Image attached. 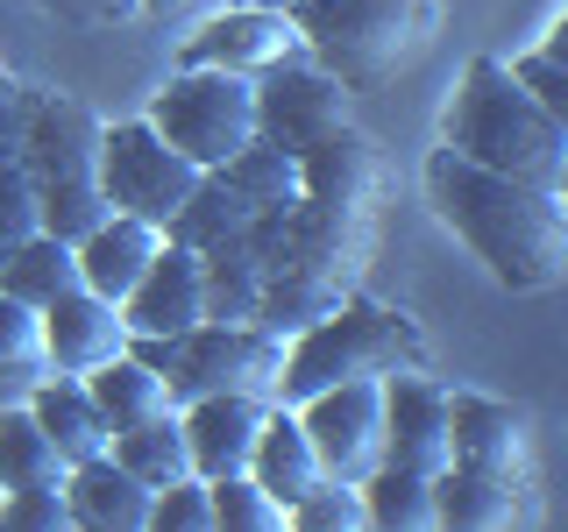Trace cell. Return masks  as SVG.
Masks as SVG:
<instances>
[{
  "label": "cell",
  "mask_w": 568,
  "mask_h": 532,
  "mask_svg": "<svg viewBox=\"0 0 568 532\" xmlns=\"http://www.w3.org/2000/svg\"><path fill=\"white\" fill-rule=\"evenodd\" d=\"M242 8H298V0H242Z\"/></svg>",
  "instance_id": "ab89813d"
},
{
  "label": "cell",
  "mask_w": 568,
  "mask_h": 532,
  "mask_svg": "<svg viewBox=\"0 0 568 532\" xmlns=\"http://www.w3.org/2000/svg\"><path fill=\"white\" fill-rule=\"evenodd\" d=\"M135 8H156V14H171V8H178V0H135Z\"/></svg>",
  "instance_id": "60d3db41"
},
{
  "label": "cell",
  "mask_w": 568,
  "mask_h": 532,
  "mask_svg": "<svg viewBox=\"0 0 568 532\" xmlns=\"http://www.w3.org/2000/svg\"><path fill=\"white\" fill-rule=\"evenodd\" d=\"M248 85H256V135L277 142V150H292V156L313 150L320 135L348 129V85L320 64L284 58L271 71H256Z\"/></svg>",
  "instance_id": "30bf717a"
},
{
  "label": "cell",
  "mask_w": 568,
  "mask_h": 532,
  "mask_svg": "<svg viewBox=\"0 0 568 532\" xmlns=\"http://www.w3.org/2000/svg\"><path fill=\"white\" fill-rule=\"evenodd\" d=\"M106 454H114L142 490H164V483H178V475H192V454H185V426H178V412L142 419V426H129V433H114V448H106Z\"/></svg>",
  "instance_id": "4316f807"
},
{
  "label": "cell",
  "mask_w": 568,
  "mask_h": 532,
  "mask_svg": "<svg viewBox=\"0 0 568 532\" xmlns=\"http://www.w3.org/2000/svg\"><path fill=\"white\" fill-rule=\"evenodd\" d=\"M511 79H519L532 100H547L555 114H568V64H561V29H555V43H540V50H526V58H511Z\"/></svg>",
  "instance_id": "8d00e7d4"
},
{
  "label": "cell",
  "mask_w": 568,
  "mask_h": 532,
  "mask_svg": "<svg viewBox=\"0 0 568 532\" xmlns=\"http://www.w3.org/2000/svg\"><path fill=\"white\" fill-rule=\"evenodd\" d=\"M384 461L413 475H440L448 469V390L426 369L384 377Z\"/></svg>",
  "instance_id": "7c38bea8"
},
{
  "label": "cell",
  "mask_w": 568,
  "mask_h": 532,
  "mask_svg": "<svg viewBox=\"0 0 568 532\" xmlns=\"http://www.w3.org/2000/svg\"><path fill=\"white\" fill-rule=\"evenodd\" d=\"M448 461L490 475H526V419L505 398H476V390H448Z\"/></svg>",
  "instance_id": "e0dca14e"
},
{
  "label": "cell",
  "mask_w": 568,
  "mask_h": 532,
  "mask_svg": "<svg viewBox=\"0 0 568 532\" xmlns=\"http://www.w3.org/2000/svg\"><path fill=\"white\" fill-rule=\"evenodd\" d=\"M129 348V327H121V306L100 291H64L43 306V355L58 377H93L100 362H114V355Z\"/></svg>",
  "instance_id": "2e32d148"
},
{
  "label": "cell",
  "mask_w": 568,
  "mask_h": 532,
  "mask_svg": "<svg viewBox=\"0 0 568 532\" xmlns=\"http://www.w3.org/2000/svg\"><path fill=\"white\" fill-rule=\"evenodd\" d=\"M200 277H206V319H227V327L256 319V306H263V263L248 256L242 235L200 248Z\"/></svg>",
  "instance_id": "484cf974"
},
{
  "label": "cell",
  "mask_w": 568,
  "mask_h": 532,
  "mask_svg": "<svg viewBox=\"0 0 568 532\" xmlns=\"http://www.w3.org/2000/svg\"><path fill=\"white\" fill-rule=\"evenodd\" d=\"M206 497H213V532H284V504L256 475H221V483H206Z\"/></svg>",
  "instance_id": "4dcf8cb0"
},
{
  "label": "cell",
  "mask_w": 568,
  "mask_h": 532,
  "mask_svg": "<svg viewBox=\"0 0 568 532\" xmlns=\"http://www.w3.org/2000/svg\"><path fill=\"white\" fill-rule=\"evenodd\" d=\"M284 14H292L298 43L313 50V64L334 71L348 93L419 64L440 29V0H298Z\"/></svg>",
  "instance_id": "277c9868"
},
{
  "label": "cell",
  "mask_w": 568,
  "mask_h": 532,
  "mask_svg": "<svg viewBox=\"0 0 568 532\" xmlns=\"http://www.w3.org/2000/svg\"><path fill=\"white\" fill-rule=\"evenodd\" d=\"M142 121H150V129L164 135L192 171H221L235 150L256 142V85H248L242 71L178 64Z\"/></svg>",
  "instance_id": "52a82bcc"
},
{
  "label": "cell",
  "mask_w": 568,
  "mask_h": 532,
  "mask_svg": "<svg viewBox=\"0 0 568 532\" xmlns=\"http://www.w3.org/2000/svg\"><path fill=\"white\" fill-rule=\"evenodd\" d=\"M85 390H93V405L106 412V426H114V433H129V426H142V419L178 412V405H171V383L156 377L142 355H129V348H121L114 362H100L93 377H85Z\"/></svg>",
  "instance_id": "cb8c5ba5"
},
{
  "label": "cell",
  "mask_w": 568,
  "mask_h": 532,
  "mask_svg": "<svg viewBox=\"0 0 568 532\" xmlns=\"http://www.w3.org/2000/svg\"><path fill=\"white\" fill-rule=\"evenodd\" d=\"M519 519V483L490 469H448L434 475V532H505Z\"/></svg>",
  "instance_id": "ffe728a7"
},
{
  "label": "cell",
  "mask_w": 568,
  "mask_h": 532,
  "mask_svg": "<svg viewBox=\"0 0 568 532\" xmlns=\"http://www.w3.org/2000/svg\"><path fill=\"white\" fill-rule=\"evenodd\" d=\"M221 171H227V185H235L256 213H263V206H292V200H298V156H292V150H277V142H263V135L248 142V150H235Z\"/></svg>",
  "instance_id": "f546056e"
},
{
  "label": "cell",
  "mask_w": 568,
  "mask_h": 532,
  "mask_svg": "<svg viewBox=\"0 0 568 532\" xmlns=\"http://www.w3.org/2000/svg\"><path fill=\"white\" fill-rule=\"evenodd\" d=\"M405 369H426V334L413 313L398 306H377V298H342L327 319L298 327L284 341V377H277V405H298L327 383H384V377H405Z\"/></svg>",
  "instance_id": "3957f363"
},
{
  "label": "cell",
  "mask_w": 568,
  "mask_h": 532,
  "mask_svg": "<svg viewBox=\"0 0 568 532\" xmlns=\"http://www.w3.org/2000/svg\"><path fill=\"white\" fill-rule=\"evenodd\" d=\"M64 469L36 412H0V490H64Z\"/></svg>",
  "instance_id": "f1b7e54d"
},
{
  "label": "cell",
  "mask_w": 568,
  "mask_h": 532,
  "mask_svg": "<svg viewBox=\"0 0 568 532\" xmlns=\"http://www.w3.org/2000/svg\"><path fill=\"white\" fill-rule=\"evenodd\" d=\"M0 377H50V355H43V313L22 306L14 291H0Z\"/></svg>",
  "instance_id": "1f68e13d"
},
{
  "label": "cell",
  "mask_w": 568,
  "mask_h": 532,
  "mask_svg": "<svg viewBox=\"0 0 568 532\" xmlns=\"http://www.w3.org/2000/svg\"><path fill=\"white\" fill-rule=\"evenodd\" d=\"M29 412H36V426L50 433V448H58L64 461H93V454L114 448V426H106V412L93 405L85 377H58V369H50V377L36 383Z\"/></svg>",
  "instance_id": "44dd1931"
},
{
  "label": "cell",
  "mask_w": 568,
  "mask_h": 532,
  "mask_svg": "<svg viewBox=\"0 0 568 532\" xmlns=\"http://www.w3.org/2000/svg\"><path fill=\"white\" fill-rule=\"evenodd\" d=\"M192 185H200V171H192L150 121H114V129H100V192H106L114 213L171 227V213L185 206Z\"/></svg>",
  "instance_id": "ba28073f"
},
{
  "label": "cell",
  "mask_w": 568,
  "mask_h": 532,
  "mask_svg": "<svg viewBox=\"0 0 568 532\" xmlns=\"http://www.w3.org/2000/svg\"><path fill=\"white\" fill-rule=\"evenodd\" d=\"M298 200H313V206H327V213H377L384 200V156H377V142H369L363 129H334V135H320L313 150H298Z\"/></svg>",
  "instance_id": "8fae6325"
},
{
  "label": "cell",
  "mask_w": 568,
  "mask_h": 532,
  "mask_svg": "<svg viewBox=\"0 0 568 532\" xmlns=\"http://www.w3.org/2000/svg\"><path fill=\"white\" fill-rule=\"evenodd\" d=\"M284 525H292V532H355V525H363V490L327 475V483H313L292 511H284Z\"/></svg>",
  "instance_id": "d6a6232c"
},
{
  "label": "cell",
  "mask_w": 568,
  "mask_h": 532,
  "mask_svg": "<svg viewBox=\"0 0 568 532\" xmlns=\"http://www.w3.org/2000/svg\"><path fill=\"white\" fill-rule=\"evenodd\" d=\"M292 412H298V426H306V440L320 454V475L363 483V475L384 469V383H369V377L327 383L313 398H298Z\"/></svg>",
  "instance_id": "9c48e42d"
},
{
  "label": "cell",
  "mask_w": 568,
  "mask_h": 532,
  "mask_svg": "<svg viewBox=\"0 0 568 532\" xmlns=\"http://www.w3.org/2000/svg\"><path fill=\"white\" fill-rule=\"evenodd\" d=\"M248 221H256V206H248L242 192L227 185V171H200V185L185 192V206L171 213L164 235H171V242H185V248H213V242L242 235Z\"/></svg>",
  "instance_id": "d4e9b609"
},
{
  "label": "cell",
  "mask_w": 568,
  "mask_h": 532,
  "mask_svg": "<svg viewBox=\"0 0 568 532\" xmlns=\"http://www.w3.org/2000/svg\"><path fill=\"white\" fill-rule=\"evenodd\" d=\"M8 85H14V79H8V64H0V93H8Z\"/></svg>",
  "instance_id": "b9f144b4"
},
{
  "label": "cell",
  "mask_w": 568,
  "mask_h": 532,
  "mask_svg": "<svg viewBox=\"0 0 568 532\" xmlns=\"http://www.w3.org/2000/svg\"><path fill=\"white\" fill-rule=\"evenodd\" d=\"M129 355H142L171 383V405L213 398V390L277 405V377H284V341L271 327H256V319H242V327L200 319L185 334H129Z\"/></svg>",
  "instance_id": "8992f818"
},
{
  "label": "cell",
  "mask_w": 568,
  "mask_h": 532,
  "mask_svg": "<svg viewBox=\"0 0 568 532\" xmlns=\"http://www.w3.org/2000/svg\"><path fill=\"white\" fill-rule=\"evenodd\" d=\"M150 532H213L206 475H178V483L150 490Z\"/></svg>",
  "instance_id": "836d02e7"
},
{
  "label": "cell",
  "mask_w": 568,
  "mask_h": 532,
  "mask_svg": "<svg viewBox=\"0 0 568 532\" xmlns=\"http://www.w3.org/2000/svg\"><path fill=\"white\" fill-rule=\"evenodd\" d=\"M29 106H36V93H22V85H8V93H0V164H8V156H22Z\"/></svg>",
  "instance_id": "74e56055"
},
{
  "label": "cell",
  "mask_w": 568,
  "mask_h": 532,
  "mask_svg": "<svg viewBox=\"0 0 568 532\" xmlns=\"http://www.w3.org/2000/svg\"><path fill=\"white\" fill-rule=\"evenodd\" d=\"M156 248H164V227H156V221H135V213H106L93 235L79 242V284L121 306V298L135 291V277L150 270Z\"/></svg>",
  "instance_id": "d6986e66"
},
{
  "label": "cell",
  "mask_w": 568,
  "mask_h": 532,
  "mask_svg": "<svg viewBox=\"0 0 568 532\" xmlns=\"http://www.w3.org/2000/svg\"><path fill=\"white\" fill-rule=\"evenodd\" d=\"M284 58H298V29L284 8H227L213 14L200 35H185V64H206V71H271Z\"/></svg>",
  "instance_id": "5bb4252c"
},
{
  "label": "cell",
  "mask_w": 568,
  "mask_h": 532,
  "mask_svg": "<svg viewBox=\"0 0 568 532\" xmlns=\"http://www.w3.org/2000/svg\"><path fill=\"white\" fill-rule=\"evenodd\" d=\"M64 504H71V525H85V532H150V490H142L114 454L71 461Z\"/></svg>",
  "instance_id": "ac0fdd59"
},
{
  "label": "cell",
  "mask_w": 568,
  "mask_h": 532,
  "mask_svg": "<svg viewBox=\"0 0 568 532\" xmlns=\"http://www.w3.org/2000/svg\"><path fill=\"white\" fill-rule=\"evenodd\" d=\"M36 8L64 14V22H121V14H135V0H36Z\"/></svg>",
  "instance_id": "f35d334b"
},
{
  "label": "cell",
  "mask_w": 568,
  "mask_h": 532,
  "mask_svg": "<svg viewBox=\"0 0 568 532\" xmlns=\"http://www.w3.org/2000/svg\"><path fill=\"white\" fill-rule=\"evenodd\" d=\"M263 398H235V390H213V398H185L178 405V426H185V454L192 475L221 483V475H248V448L263 433Z\"/></svg>",
  "instance_id": "9a60e30c"
},
{
  "label": "cell",
  "mask_w": 568,
  "mask_h": 532,
  "mask_svg": "<svg viewBox=\"0 0 568 532\" xmlns=\"http://www.w3.org/2000/svg\"><path fill=\"white\" fill-rule=\"evenodd\" d=\"M22 171L36 185L43 227L64 242H85L106 221V192H100V121L64 93H36L29 106V135H22Z\"/></svg>",
  "instance_id": "5b68a950"
},
{
  "label": "cell",
  "mask_w": 568,
  "mask_h": 532,
  "mask_svg": "<svg viewBox=\"0 0 568 532\" xmlns=\"http://www.w3.org/2000/svg\"><path fill=\"white\" fill-rule=\"evenodd\" d=\"M36 227H43V206H36V185H29L22 156H8V164H0V256H8L14 242H29Z\"/></svg>",
  "instance_id": "e575fe53"
},
{
  "label": "cell",
  "mask_w": 568,
  "mask_h": 532,
  "mask_svg": "<svg viewBox=\"0 0 568 532\" xmlns=\"http://www.w3.org/2000/svg\"><path fill=\"white\" fill-rule=\"evenodd\" d=\"M363 525L377 532H434V475H413V469H384L363 475Z\"/></svg>",
  "instance_id": "83f0119b"
},
{
  "label": "cell",
  "mask_w": 568,
  "mask_h": 532,
  "mask_svg": "<svg viewBox=\"0 0 568 532\" xmlns=\"http://www.w3.org/2000/svg\"><path fill=\"white\" fill-rule=\"evenodd\" d=\"M206 319V277H200V248L171 242L150 256V270L135 277V291L121 298V327L129 334H185Z\"/></svg>",
  "instance_id": "4fadbf2b"
},
{
  "label": "cell",
  "mask_w": 568,
  "mask_h": 532,
  "mask_svg": "<svg viewBox=\"0 0 568 532\" xmlns=\"http://www.w3.org/2000/svg\"><path fill=\"white\" fill-rule=\"evenodd\" d=\"M0 291H14V298H22V306H36V313H43L50 298L79 291V242L36 227L29 242H14L8 256H0Z\"/></svg>",
  "instance_id": "603a6c76"
},
{
  "label": "cell",
  "mask_w": 568,
  "mask_h": 532,
  "mask_svg": "<svg viewBox=\"0 0 568 532\" xmlns=\"http://www.w3.org/2000/svg\"><path fill=\"white\" fill-rule=\"evenodd\" d=\"M0 532H71L64 490H8L0 497Z\"/></svg>",
  "instance_id": "d590c367"
},
{
  "label": "cell",
  "mask_w": 568,
  "mask_h": 532,
  "mask_svg": "<svg viewBox=\"0 0 568 532\" xmlns=\"http://www.w3.org/2000/svg\"><path fill=\"white\" fill-rule=\"evenodd\" d=\"M426 200L434 213L462 235L484 270L505 284V291H555L568 277V192L526 185V177L484 171L469 156H455L440 142L426 156Z\"/></svg>",
  "instance_id": "6da1fadb"
},
{
  "label": "cell",
  "mask_w": 568,
  "mask_h": 532,
  "mask_svg": "<svg viewBox=\"0 0 568 532\" xmlns=\"http://www.w3.org/2000/svg\"><path fill=\"white\" fill-rule=\"evenodd\" d=\"M455 156L505 177H526V185L568 192V114H555L547 100H532L519 79H511L505 58H476L462 71V93L448 106V129H440Z\"/></svg>",
  "instance_id": "7a4b0ae2"
},
{
  "label": "cell",
  "mask_w": 568,
  "mask_h": 532,
  "mask_svg": "<svg viewBox=\"0 0 568 532\" xmlns=\"http://www.w3.org/2000/svg\"><path fill=\"white\" fill-rule=\"evenodd\" d=\"M248 475H256V483L271 490L284 511H292L313 483H327V475H320V454H313V440H306V426H298L292 405H271V412H263V433H256V448H248Z\"/></svg>",
  "instance_id": "7402d4cb"
}]
</instances>
